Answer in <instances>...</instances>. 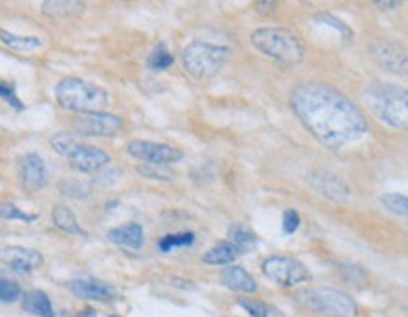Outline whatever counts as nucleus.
<instances>
[{"mask_svg": "<svg viewBox=\"0 0 408 317\" xmlns=\"http://www.w3.org/2000/svg\"><path fill=\"white\" fill-rule=\"evenodd\" d=\"M63 187H69V189H63V193L70 195V197H85L89 193V187L82 181H66V183H63Z\"/></svg>", "mask_w": 408, "mask_h": 317, "instance_id": "f704fd0d", "label": "nucleus"}, {"mask_svg": "<svg viewBox=\"0 0 408 317\" xmlns=\"http://www.w3.org/2000/svg\"><path fill=\"white\" fill-rule=\"evenodd\" d=\"M66 161L76 172H83V174H91V172H99L102 168H106L110 164V153L101 148L94 146H87V143H80L69 157Z\"/></svg>", "mask_w": 408, "mask_h": 317, "instance_id": "f8f14e48", "label": "nucleus"}, {"mask_svg": "<svg viewBox=\"0 0 408 317\" xmlns=\"http://www.w3.org/2000/svg\"><path fill=\"white\" fill-rule=\"evenodd\" d=\"M380 10H395L405 2V0H372Z\"/></svg>", "mask_w": 408, "mask_h": 317, "instance_id": "e433bc0d", "label": "nucleus"}, {"mask_svg": "<svg viewBox=\"0 0 408 317\" xmlns=\"http://www.w3.org/2000/svg\"><path fill=\"white\" fill-rule=\"evenodd\" d=\"M261 270L270 281L283 287H297L312 280V274L302 262L282 255H272L265 259Z\"/></svg>", "mask_w": 408, "mask_h": 317, "instance_id": "0eeeda50", "label": "nucleus"}, {"mask_svg": "<svg viewBox=\"0 0 408 317\" xmlns=\"http://www.w3.org/2000/svg\"><path fill=\"white\" fill-rule=\"evenodd\" d=\"M0 219L4 221H25V223H32L36 221L38 213H25L21 211L13 202H0Z\"/></svg>", "mask_w": 408, "mask_h": 317, "instance_id": "c756f323", "label": "nucleus"}, {"mask_svg": "<svg viewBox=\"0 0 408 317\" xmlns=\"http://www.w3.org/2000/svg\"><path fill=\"white\" fill-rule=\"evenodd\" d=\"M314 19L318 21V23H321V25H329V27H333V29H337V31L340 32V36L344 38L346 42H352L353 31L350 29L348 23L340 21L339 17H335V15H331V13H318Z\"/></svg>", "mask_w": 408, "mask_h": 317, "instance_id": "7c9ffc66", "label": "nucleus"}, {"mask_svg": "<svg viewBox=\"0 0 408 317\" xmlns=\"http://www.w3.org/2000/svg\"><path fill=\"white\" fill-rule=\"evenodd\" d=\"M55 99L66 112L83 115V113L104 112L110 102V94L106 89H102L93 81L70 76L57 83Z\"/></svg>", "mask_w": 408, "mask_h": 317, "instance_id": "20e7f679", "label": "nucleus"}, {"mask_svg": "<svg viewBox=\"0 0 408 317\" xmlns=\"http://www.w3.org/2000/svg\"><path fill=\"white\" fill-rule=\"evenodd\" d=\"M239 304L246 310L250 317H286L280 308L272 304H267L263 300L255 299H240Z\"/></svg>", "mask_w": 408, "mask_h": 317, "instance_id": "5701e85b", "label": "nucleus"}, {"mask_svg": "<svg viewBox=\"0 0 408 317\" xmlns=\"http://www.w3.org/2000/svg\"><path fill=\"white\" fill-rule=\"evenodd\" d=\"M195 242V234L193 232H176V234H167L159 240V249L163 251V253H169L172 249L176 248H188L191 244Z\"/></svg>", "mask_w": 408, "mask_h": 317, "instance_id": "cd10ccee", "label": "nucleus"}, {"mask_svg": "<svg viewBox=\"0 0 408 317\" xmlns=\"http://www.w3.org/2000/svg\"><path fill=\"white\" fill-rule=\"evenodd\" d=\"M380 204L391 213L408 218V195L401 193H386L380 197Z\"/></svg>", "mask_w": 408, "mask_h": 317, "instance_id": "c85d7f7f", "label": "nucleus"}, {"mask_svg": "<svg viewBox=\"0 0 408 317\" xmlns=\"http://www.w3.org/2000/svg\"><path fill=\"white\" fill-rule=\"evenodd\" d=\"M21 297H23V291L15 281L0 278V302H15Z\"/></svg>", "mask_w": 408, "mask_h": 317, "instance_id": "473e14b6", "label": "nucleus"}, {"mask_svg": "<svg viewBox=\"0 0 408 317\" xmlns=\"http://www.w3.org/2000/svg\"><path fill=\"white\" fill-rule=\"evenodd\" d=\"M372 59L391 74H407L408 50L395 40H377L371 48Z\"/></svg>", "mask_w": 408, "mask_h": 317, "instance_id": "9d476101", "label": "nucleus"}, {"mask_svg": "<svg viewBox=\"0 0 408 317\" xmlns=\"http://www.w3.org/2000/svg\"><path fill=\"white\" fill-rule=\"evenodd\" d=\"M127 153L140 162H151V164H174L182 161L183 151L169 146V143L148 142V140H132L127 143Z\"/></svg>", "mask_w": 408, "mask_h": 317, "instance_id": "1a4fd4ad", "label": "nucleus"}, {"mask_svg": "<svg viewBox=\"0 0 408 317\" xmlns=\"http://www.w3.org/2000/svg\"><path fill=\"white\" fill-rule=\"evenodd\" d=\"M19 180L29 193H38L48 183V164L38 153H25L19 159Z\"/></svg>", "mask_w": 408, "mask_h": 317, "instance_id": "9b49d317", "label": "nucleus"}, {"mask_svg": "<svg viewBox=\"0 0 408 317\" xmlns=\"http://www.w3.org/2000/svg\"><path fill=\"white\" fill-rule=\"evenodd\" d=\"M80 143L83 142L80 140L78 134H74V132H57V134H53L50 140L51 150L63 157H69Z\"/></svg>", "mask_w": 408, "mask_h": 317, "instance_id": "b1692460", "label": "nucleus"}, {"mask_svg": "<svg viewBox=\"0 0 408 317\" xmlns=\"http://www.w3.org/2000/svg\"><path fill=\"white\" fill-rule=\"evenodd\" d=\"M0 261L12 268L13 272L29 274L44 265V257L40 255L36 249L10 246V248L0 249Z\"/></svg>", "mask_w": 408, "mask_h": 317, "instance_id": "4468645a", "label": "nucleus"}, {"mask_svg": "<svg viewBox=\"0 0 408 317\" xmlns=\"http://www.w3.org/2000/svg\"><path fill=\"white\" fill-rule=\"evenodd\" d=\"M253 6H255V12L261 15H270L276 12L278 0H253Z\"/></svg>", "mask_w": 408, "mask_h": 317, "instance_id": "c9c22d12", "label": "nucleus"}, {"mask_svg": "<svg viewBox=\"0 0 408 317\" xmlns=\"http://www.w3.org/2000/svg\"><path fill=\"white\" fill-rule=\"evenodd\" d=\"M83 0H42V13L45 17L55 21H69V19L80 17L85 12Z\"/></svg>", "mask_w": 408, "mask_h": 317, "instance_id": "dca6fc26", "label": "nucleus"}, {"mask_svg": "<svg viewBox=\"0 0 408 317\" xmlns=\"http://www.w3.org/2000/svg\"><path fill=\"white\" fill-rule=\"evenodd\" d=\"M229 242L234 244L240 249V253H242V251H250L258 244V237L251 230L242 227V225H231V229H229Z\"/></svg>", "mask_w": 408, "mask_h": 317, "instance_id": "393cba45", "label": "nucleus"}, {"mask_svg": "<svg viewBox=\"0 0 408 317\" xmlns=\"http://www.w3.org/2000/svg\"><path fill=\"white\" fill-rule=\"evenodd\" d=\"M251 45L270 61L282 66H295L304 59V45L295 32L283 27H261L251 32Z\"/></svg>", "mask_w": 408, "mask_h": 317, "instance_id": "7ed1b4c3", "label": "nucleus"}, {"mask_svg": "<svg viewBox=\"0 0 408 317\" xmlns=\"http://www.w3.org/2000/svg\"><path fill=\"white\" fill-rule=\"evenodd\" d=\"M239 255L240 249L227 240V242H218L208 249L206 253L202 255V262L210 265V267H223V265H231L232 261H237Z\"/></svg>", "mask_w": 408, "mask_h": 317, "instance_id": "6ab92c4d", "label": "nucleus"}, {"mask_svg": "<svg viewBox=\"0 0 408 317\" xmlns=\"http://www.w3.org/2000/svg\"><path fill=\"white\" fill-rule=\"evenodd\" d=\"M0 44H4L8 50L17 51V53H31V51L38 50L44 45V40L40 36H21V34H13V32L6 31L0 27Z\"/></svg>", "mask_w": 408, "mask_h": 317, "instance_id": "aec40b11", "label": "nucleus"}, {"mask_svg": "<svg viewBox=\"0 0 408 317\" xmlns=\"http://www.w3.org/2000/svg\"><path fill=\"white\" fill-rule=\"evenodd\" d=\"M66 289L72 295H76V297L85 300H110L115 295L112 287L102 283L97 278H91V276H87V278H76V280L69 281Z\"/></svg>", "mask_w": 408, "mask_h": 317, "instance_id": "2eb2a0df", "label": "nucleus"}, {"mask_svg": "<svg viewBox=\"0 0 408 317\" xmlns=\"http://www.w3.org/2000/svg\"><path fill=\"white\" fill-rule=\"evenodd\" d=\"M172 62H174V57L169 51V48L164 44H157L148 57V69L153 72H163L172 66Z\"/></svg>", "mask_w": 408, "mask_h": 317, "instance_id": "a878e982", "label": "nucleus"}, {"mask_svg": "<svg viewBox=\"0 0 408 317\" xmlns=\"http://www.w3.org/2000/svg\"><path fill=\"white\" fill-rule=\"evenodd\" d=\"M310 185L314 187L316 191L323 195L325 199L333 200V202H344L352 197L350 185L344 180H340L339 176L327 170H316L308 178Z\"/></svg>", "mask_w": 408, "mask_h": 317, "instance_id": "ddd939ff", "label": "nucleus"}, {"mask_svg": "<svg viewBox=\"0 0 408 317\" xmlns=\"http://www.w3.org/2000/svg\"><path fill=\"white\" fill-rule=\"evenodd\" d=\"M125 121L110 112L83 113L74 119V131L82 136L93 138H112L123 129Z\"/></svg>", "mask_w": 408, "mask_h": 317, "instance_id": "6e6552de", "label": "nucleus"}, {"mask_svg": "<svg viewBox=\"0 0 408 317\" xmlns=\"http://www.w3.org/2000/svg\"><path fill=\"white\" fill-rule=\"evenodd\" d=\"M78 317H97V311L93 310V308H85V310H82V314Z\"/></svg>", "mask_w": 408, "mask_h": 317, "instance_id": "4c0bfd02", "label": "nucleus"}, {"mask_svg": "<svg viewBox=\"0 0 408 317\" xmlns=\"http://www.w3.org/2000/svg\"><path fill=\"white\" fill-rule=\"evenodd\" d=\"M301 227V216L295 210H286L282 216V229L286 234H293Z\"/></svg>", "mask_w": 408, "mask_h": 317, "instance_id": "72a5a7b5", "label": "nucleus"}, {"mask_svg": "<svg viewBox=\"0 0 408 317\" xmlns=\"http://www.w3.org/2000/svg\"><path fill=\"white\" fill-rule=\"evenodd\" d=\"M289 104L302 127L331 150L356 143L369 132L361 108L323 81L297 85L291 91Z\"/></svg>", "mask_w": 408, "mask_h": 317, "instance_id": "f257e3e1", "label": "nucleus"}, {"mask_svg": "<svg viewBox=\"0 0 408 317\" xmlns=\"http://www.w3.org/2000/svg\"><path fill=\"white\" fill-rule=\"evenodd\" d=\"M227 57H229V50L225 45L195 40L182 51V64L193 80L206 81L220 72Z\"/></svg>", "mask_w": 408, "mask_h": 317, "instance_id": "423d86ee", "label": "nucleus"}, {"mask_svg": "<svg viewBox=\"0 0 408 317\" xmlns=\"http://www.w3.org/2000/svg\"><path fill=\"white\" fill-rule=\"evenodd\" d=\"M108 240L120 248L132 249V251H139L144 246V229L140 223H123L115 229L108 230Z\"/></svg>", "mask_w": 408, "mask_h": 317, "instance_id": "f3484780", "label": "nucleus"}, {"mask_svg": "<svg viewBox=\"0 0 408 317\" xmlns=\"http://www.w3.org/2000/svg\"><path fill=\"white\" fill-rule=\"evenodd\" d=\"M110 317H120V316H110Z\"/></svg>", "mask_w": 408, "mask_h": 317, "instance_id": "58836bf2", "label": "nucleus"}, {"mask_svg": "<svg viewBox=\"0 0 408 317\" xmlns=\"http://www.w3.org/2000/svg\"><path fill=\"white\" fill-rule=\"evenodd\" d=\"M0 99L4 100L6 104L12 106L13 110H17V112L25 110V104L21 102V99H19L17 93H15V85L10 83V81L0 80Z\"/></svg>", "mask_w": 408, "mask_h": 317, "instance_id": "2f4dec72", "label": "nucleus"}, {"mask_svg": "<svg viewBox=\"0 0 408 317\" xmlns=\"http://www.w3.org/2000/svg\"><path fill=\"white\" fill-rule=\"evenodd\" d=\"M221 283L227 289H231V291L244 293V295H253V293L258 291V281H255V278L244 267H239V265L227 267L221 272Z\"/></svg>", "mask_w": 408, "mask_h": 317, "instance_id": "a211bd4d", "label": "nucleus"}, {"mask_svg": "<svg viewBox=\"0 0 408 317\" xmlns=\"http://www.w3.org/2000/svg\"><path fill=\"white\" fill-rule=\"evenodd\" d=\"M51 221H53L57 229L64 230L69 234H78V237L85 234V230L80 227L78 219H76V213L70 210L69 206H55L51 211Z\"/></svg>", "mask_w": 408, "mask_h": 317, "instance_id": "4be33fe9", "label": "nucleus"}, {"mask_svg": "<svg viewBox=\"0 0 408 317\" xmlns=\"http://www.w3.org/2000/svg\"><path fill=\"white\" fill-rule=\"evenodd\" d=\"M369 112L395 131L408 132V89L390 83L372 81L363 89Z\"/></svg>", "mask_w": 408, "mask_h": 317, "instance_id": "f03ea898", "label": "nucleus"}, {"mask_svg": "<svg viewBox=\"0 0 408 317\" xmlns=\"http://www.w3.org/2000/svg\"><path fill=\"white\" fill-rule=\"evenodd\" d=\"M297 300L308 310L323 317H358V304L348 293L335 287H312L302 289Z\"/></svg>", "mask_w": 408, "mask_h": 317, "instance_id": "39448f33", "label": "nucleus"}, {"mask_svg": "<svg viewBox=\"0 0 408 317\" xmlns=\"http://www.w3.org/2000/svg\"><path fill=\"white\" fill-rule=\"evenodd\" d=\"M23 308L36 317H55L50 297L44 291H31L23 295Z\"/></svg>", "mask_w": 408, "mask_h": 317, "instance_id": "412c9836", "label": "nucleus"}, {"mask_svg": "<svg viewBox=\"0 0 408 317\" xmlns=\"http://www.w3.org/2000/svg\"><path fill=\"white\" fill-rule=\"evenodd\" d=\"M139 174L148 180L157 181H169L174 178V170L170 168V164H151V162H142L139 164Z\"/></svg>", "mask_w": 408, "mask_h": 317, "instance_id": "bb28decb", "label": "nucleus"}]
</instances>
